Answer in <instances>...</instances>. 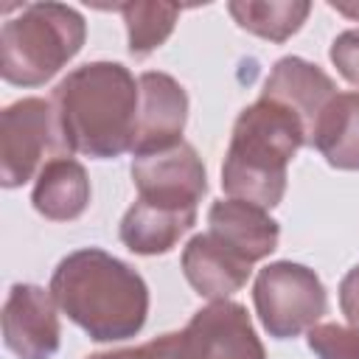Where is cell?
Masks as SVG:
<instances>
[{
    "label": "cell",
    "mask_w": 359,
    "mask_h": 359,
    "mask_svg": "<svg viewBox=\"0 0 359 359\" xmlns=\"http://www.w3.org/2000/svg\"><path fill=\"white\" fill-rule=\"evenodd\" d=\"M208 233L250 264L278 250L280 227L266 208L244 199H219L208 210Z\"/></svg>",
    "instance_id": "11"
},
{
    "label": "cell",
    "mask_w": 359,
    "mask_h": 359,
    "mask_svg": "<svg viewBox=\"0 0 359 359\" xmlns=\"http://www.w3.org/2000/svg\"><path fill=\"white\" fill-rule=\"evenodd\" d=\"M50 294L59 311L95 342L129 339L149 317L143 275L98 247L65 255L50 275Z\"/></svg>",
    "instance_id": "2"
},
{
    "label": "cell",
    "mask_w": 359,
    "mask_h": 359,
    "mask_svg": "<svg viewBox=\"0 0 359 359\" xmlns=\"http://www.w3.org/2000/svg\"><path fill=\"white\" fill-rule=\"evenodd\" d=\"M230 17L238 28L269 39V42H286L292 34H297L311 14L309 0H233L227 3Z\"/></svg>",
    "instance_id": "17"
},
{
    "label": "cell",
    "mask_w": 359,
    "mask_h": 359,
    "mask_svg": "<svg viewBox=\"0 0 359 359\" xmlns=\"http://www.w3.org/2000/svg\"><path fill=\"white\" fill-rule=\"evenodd\" d=\"M337 73L353 84L359 90V28H351V31H342L334 42H331V50H328Z\"/></svg>",
    "instance_id": "21"
},
{
    "label": "cell",
    "mask_w": 359,
    "mask_h": 359,
    "mask_svg": "<svg viewBox=\"0 0 359 359\" xmlns=\"http://www.w3.org/2000/svg\"><path fill=\"white\" fill-rule=\"evenodd\" d=\"M67 151L112 160L132 151L140 84L121 62H87L70 70L50 98Z\"/></svg>",
    "instance_id": "1"
},
{
    "label": "cell",
    "mask_w": 359,
    "mask_h": 359,
    "mask_svg": "<svg viewBox=\"0 0 359 359\" xmlns=\"http://www.w3.org/2000/svg\"><path fill=\"white\" fill-rule=\"evenodd\" d=\"M87 359H180V331L154 337L135 348H118V351H101L90 353Z\"/></svg>",
    "instance_id": "20"
},
{
    "label": "cell",
    "mask_w": 359,
    "mask_h": 359,
    "mask_svg": "<svg viewBox=\"0 0 359 359\" xmlns=\"http://www.w3.org/2000/svg\"><path fill=\"white\" fill-rule=\"evenodd\" d=\"M309 146H314L331 168L359 171V90L337 93L320 112Z\"/></svg>",
    "instance_id": "16"
},
{
    "label": "cell",
    "mask_w": 359,
    "mask_h": 359,
    "mask_svg": "<svg viewBox=\"0 0 359 359\" xmlns=\"http://www.w3.org/2000/svg\"><path fill=\"white\" fill-rule=\"evenodd\" d=\"M306 342L317 359H359V328L339 323H317L306 331Z\"/></svg>",
    "instance_id": "19"
},
{
    "label": "cell",
    "mask_w": 359,
    "mask_h": 359,
    "mask_svg": "<svg viewBox=\"0 0 359 359\" xmlns=\"http://www.w3.org/2000/svg\"><path fill=\"white\" fill-rule=\"evenodd\" d=\"M126 22V42L129 53L143 59L154 53L165 39L171 36L177 20H180V6L174 3H121L115 6Z\"/></svg>",
    "instance_id": "18"
},
{
    "label": "cell",
    "mask_w": 359,
    "mask_h": 359,
    "mask_svg": "<svg viewBox=\"0 0 359 359\" xmlns=\"http://www.w3.org/2000/svg\"><path fill=\"white\" fill-rule=\"evenodd\" d=\"M132 182L137 199L180 210H196L208 194L205 163L185 140L165 151L132 157Z\"/></svg>",
    "instance_id": "8"
},
{
    "label": "cell",
    "mask_w": 359,
    "mask_h": 359,
    "mask_svg": "<svg viewBox=\"0 0 359 359\" xmlns=\"http://www.w3.org/2000/svg\"><path fill=\"white\" fill-rule=\"evenodd\" d=\"M56 300L36 283H14L3 303V342L20 359H53L62 342Z\"/></svg>",
    "instance_id": "9"
},
{
    "label": "cell",
    "mask_w": 359,
    "mask_h": 359,
    "mask_svg": "<svg viewBox=\"0 0 359 359\" xmlns=\"http://www.w3.org/2000/svg\"><path fill=\"white\" fill-rule=\"evenodd\" d=\"M252 306L269 337L292 339L320 323L328 311V294L306 264L275 261L255 275Z\"/></svg>",
    "instance_id": "5"
},
{
    "label": "cell",
    "mask_w": 359,
    "mask_h": 359,
    "mask_svg": "<svg viewBox=\"0 0 359 359\" xmlns=\"http://www.w3.org/2000/svg\"><path fill=\"white\" fill-rule=\"evenodd\" d=\"M339 309L345 320L353 328H359V264L348 269V275L339 280Z\"/></svg>",
    "instance_id": "22"
},
{
    "label": "cell",
    "mask_w": 359,
    "mask_h": 359,
    "mask_svg": "<svg viewBox=\"0 0 359 359\" xmlns=\"http://www.w3.org/2000/svg\"><path fill=\"white\" fill-rule=\"evenodd\" d=\"M140 84V112L132 154H154L182 143V129L188 121V93L185 87L160 70H146L137 79Z\"/></svg>",
    "instance_id": "10"
},
{
    "label": "cell",
    "mask_w": 359,
    "mask_h": 359,
    "mask_svg": "<svg viewBox=\"0 0 359 359\" xmlns=\"http://www.w3.org/2000/svg\"><path fill=\"white\" fill-rule=\"evenodd\" d=\"M65 140L59 132L56 109L45 98H20L0 115V182L3 188H20L48 163L45 157H62Z\"/></svg>",
    "instance_id": "6"
},
{
    "label": "cell",
    "mask_w": 359,
    "mask_h": 359,
    "mask_svg": "<svg viewBox=\"0 0 359 359\" xmlns=\"http://www.w3.org/2000/svg\"><path fill=\"white\" fill-rule=\"evenodd\" d=\"M31 205L39 216H45L50 222L79 219L90 205L87 168L67 154L50 157L42 165V171L36 174V182L31 191Z\"/></svg>",
    "instance_id": "15"
},
{
    "label": "cell",
    "mask_w": 359,
    "mask_h": 359,
    "mask_svg": "<svg viewBox=\"0 0 359 359\" xmlns=\"http://www.w3.org/2000/svg\"><path fill=\"white\" fill-rule=\"evenodd\" d=\"M87 22L65 3H28L0 28V73L14 87L50 81L84 45Z\"/></svg>",
    "instance_id": "4"
},
{
    "label": "cell",
    "mask_w": 359,
    "mask_h": 359,
    "mask_svg": "<svg viewBox=\"0 0 359 359\" xmlns=\"http://www.w3.org/2000/svg\"><path fill=\"white\" fill-rule=\"evenodd\" d=\"M337 93L339 90H337L334 79L323 67H317V65H311V62H306L300 56L278 59L272 65L266 81H264V90H261L264 98L280 101L294 115H300V121L306 123L309 135H311L320 112L328 107V101Z\"/></svg>",
    "instance_id": "13"
},
{
    "label": "cell",
    "mask_w": 359,
    "mask_h": 359,
    "mask_svg": "<svg viewBox=\"0 0 359 359\" xmlns=\"http://www.w3.org/2000/svg\"><path fill=\"white\" fill-rule=\"evenodd\" d=\"M196 224V210H180L135 199L123 213L118 236L135 255H165Z\"/></svg>",
    "instance_id": "14"
},
{
    "label": "cell",
    "mask_w": 359,
    "mask_h": 359,
    "mask_svg": "<svg viewBox=\"0 0 359 359\" xmlns=\"http://www.w3.org/2000/svg\"><path fill=\"white\" fill-rule=\"evenodd\" d=\"M182 275L191 283V289L205 297V300H227L233 292H238L250 272L252 264L236 255L230 247H224L219 238H213L208 230L196 233L185 247H182Z\"/></svg>",
    "instance_id": "12"
},
{
    "label": "cell",
    "mask_w": 359,
    "mask_h": 359,
    "mask_svg": "<svg viewBox=\"0 0 359 359\" xmlns=\"http://www.w3.org/2000/svg\"><path fill=\"white\" fill-rule=\"evenodd\" d=\"M180 359H266V351L241 303L213 300L180 331Z\"/></svg>",
    "instance_id": "7"
},
{
    "label": "cell",
    "mask_w": 359,
    "mask_h": 359,
    "mask_svg": "<svg viewBox=\"0 0 359 359\" xmlns=\"http://www.w3.org/2000/svg\"><path fill=\"white\" fill-rule=\"evenodd\" d=\"M337 14H345V17H351V20H359V6H348V3H328Z\"/></svg>",
    "instance_id": "23"
},
{
    "label": "cell",
    "mask_w": 359,
    "mask_h": 359,
    "mask_svg": "<svg viewBox=\"0 0 359 359\" xmlns=\"http://www.w3.org/2000/svg\"><path fill=\"white\" fill-rule=\"evenodd\" d=\"M306 143L309 129L300 115L280 101L261 95L244 107L233 123L222 163L224 194L266 210L280 205L286 194V168Z\"/></svg>",
    "instance_id": "3"
}]
</instances>
